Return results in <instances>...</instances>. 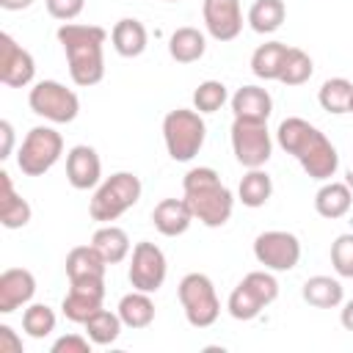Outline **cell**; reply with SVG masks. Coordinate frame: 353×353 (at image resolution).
Wrapping results in <instances>:
<instances>
[{"mask_svg": "<svg viewBox=\"0 0 353 353\" xmlns=\"http://www.w3.org/2000/svg\"><path fill=\"white\" fill-rule=\"evenodd\" d=\"M240 284H245L254 295H256V301L262 303V306H270L276 298H279V281H276V276L265 268V270H251L248 276H243V281Z\"/></svg>", "mask_w": 353, "mask_h": 353, "instance_id": "d590c367", "label": "cell"}, {"mask_svg": "<svg viewBox=\"0 0 353 353\" xmlns=\"http://www.w3.org/2000/svg\"><path fill=\"white\" fill-rule=\"evenodd\" d=\"M36 295V276L28 268H8L0 273V314L28 306Z\"/></svg>", "mask_w": 353, "mask_h": 353, "instance_id": "9a60e30c", "label": "cell"}, {"mask_svg": "<svg viewBox=\"0 0 353 353\" xmlns=\"http://www.w3.org/2000/svg\"><path fill=\"white\" fill-rule=\"evenodd\" d=\"M94 342L83 334H63L52 342V353H91Z\"/></svg>", "mask_w": 353, "mask_h": 353, "instance_id": "f35d334b", "label": "cell"}, {"mask_svg": "<svg viewBox=\"0 0 353 353\" xmlns=\"http://www.w3.org/2000/svg\"><path fill=\"white\" fill-rule=\"evenodd\" d=\"M83 328H85V336H88L97 347H108V345H113V342L119 339V334H121L124 323H121L119 312L97 309V312L83 323Z\"/></svg>", "mask_w": 353, "mask_h": 353, "instance_id": "83f0119b", "label": "cell"}, {"mask_svg": "<svg viewBox=\"0 0 353 353\" xmlns=\"http://www.w3.org/2000/svg\"><path fill=\"white\" fill-rule=\"evenodd\" d=\"M36 77L33 55L17 44L11 33H0V83L8 88H25Z\"/></svg>", "mask_w": 353, "mask_h": 353, "instance_id": "7c38bea8", "label": "cell"}, {"mask_svg": "<svg viewBox=\"0 0 353 353\" xmlns=\"http://www.w3.org/2000/svg\"><path fill=\"white\" fill-rule=\"evenodd\" d=\"M110 41H113V50H116L121 58H138V55L146 50V44H149V33H146L143 22L124 17V19H119V22L113 25Z\"/></svg>", "mask_w": 353, "mask_h": 353, "instance_id": "7402d4cb", "label": "cell"}, {"mask_svg": "<svg viewBox=\"0 0 353 353\" xmlns=\"http://www.w3.org/2000/svg\"><path fill=\"white\" fill-rule=\"evenodd\" d=\"M28 105L36 116L52 124H69L80 113V97L58 80H39L28 94Z\"/></svg>", "mask_w": 353, "mask_h": 353, "instance_id": "ba28073f", "label": "cell"}, {"mask_svg": "<svg viewBox=\"0 0 353 353\" xmlns=\"http://www.w3.org/2000/svg\"><path fill=\"white\" fill-rule=\"evenodd\" d=\"M254 256L268 270L284 273L301 262V240L284 229H268L254 240Z\"/></svg>", "mask_w": 353, "mask_h": 353, "instance_id": "30bf717a", "label": "cell"}, {"mask_svg": "<svg viewBox=\"0 0 353 353\" xmlns=\"http://www.w3.org/2000/svg\"><path fill=\"white\" fill-rule=\"evenodd\" d=\"M207 138V124L196 108H176L168 110L163 119V141L168 149V157L176 163L193 160Z\"/></svg>", "mask_w": 353, "mask_h": 353, "instance_id": "5b68a950", "label": "cell"}, {"mask_svg": "<svg viewBox=\"0 0 353 353\" xmlns=\"http://www.w3.org/2000/svg\"><path fill=\"white\" fill-rule=\"evenodd\" d=\"M345 182H347V185H350V190H353V168L347 171V179H345Z\"/></svg>", "mask_w": 353, "mask_h": 353, "instance_id": "ee69618b", "label": "cell"}, {"mask_svg": "<svg viewBox=\"0 0 353 353\" xmlns=\"http://www.w3.org/2000/svg\"><path fill=\"white\" fill-rule=\"evenodd\" d=\"M105 270H108V262L91 243L88 245H74L66 254L69 284H105Z\"/></svg>", "mask_w": 353, "mask_h": 353, "instance_id": "2e32d148", "label": "cell"}, {"mask_svg": "<svg viewBox=\"0 0 353 353\" xmlns=\"http://www.w3.org/2000/svg\"><path fill=\"white\" fill-rule=\"evenodd\" d=\"M11 149H14V124L3 119L0 121V160L11 157Z\"/></svg>", "mask_w": 353, "mask_h": 353, "instance_id": "60d3db41", "label": "cell"}, {"mask_svg": "<svg viewBox=\"0 0 353 353\" xmlns=\"http://www.w3.org/2000/svg\"><path fill=\"white\" fill-rule=\"evenodd\" d=\"M270 196H273V179H270V174L262 171V168H248V174L237 185V199L243 201V207H251V210L265 207Z\"/></svg>", "mask_w": 353, "mask_h": 353, "instance_id": "4316f807", "label": "cell"}, {"mask_svg": "<svg viewBox=\"0 0 353 353\" xmlns=\"http://www.w3.org/2000/svg\"><path fill=\"white\" fill-rule=\"evenodd\" d=\"M347 113H353V97H350V108H347Z\"/></svg>", "mask_w": 353, "mask_h": 353, "instance_id": "f6af8a7d", "label": "cell"}, {"mask_svg": "<svg viewBox=\"0 0 353 353\" xmlns=\"http://www.w3.org/2000/svg\"><path fill=\"white\" fill-rule=\"evenodd\" d=\"M284 55H287V44L284 41H265L251 55V72L259 80H279Z\"/></svg>", "mask_w": 353, "mask_h": 353, "instance_id": "f1b7e54d", "label": "cell"}, {"mask_svg": "<svg viewBox=\"0 0 353 353\" xmlns=\"http://www.w3.org/2000/svg\"><path fill=\"white\" fill-rule=\"evenodd\" d=\"M226 309H229V314H232L234 320H254V317H259V312H262L265 306L256 301V295H254L245 284H237V287L229 292Z\"/></svg>", "mask_w": 353, "mask_h": 353, "instance_id": "e575fe53", "label": "cell"}, {"mask_svg": "<svg viewBox=\"0 0 353 353\" xmlns=\"http://www.w3.org/2000/svg\"><path fill=\"white\" fill-rule=\"evenodd\" d=\"M55 36H58V41H61V47L66 52L72 83L80 85V88H91V85L102 83V77H105L108 30L99 28V25L63 22Z\"/></svg>", "mask_w": 353, "mask_h": 353, "instance_id": "7a4b0ae2", "label": "cell"}, {"mask_svg": "<svg viewBox=\"0 0 353 353\" xmlns=\"http://www.w3.org/2000/svg\"><path fill=\"white\" fill-rule=\"evenodd\" d=\"M30 215H33V210H30L28 199H22L14 190L11 174L0 171V223L6 229H22L30 223Z\"/></svg>", "mask_w": 353, "mask_h": 353, "instance_id": "ffe728a7", "label": "cell"}, {"mask_svg": "<svg viewBox=\"0 0 353 353\" xmlns=\"http://www.w3.org/2000/svg\"><path fill=\"white\" fill-rule=\"evenodd\" d=\"M61 154H63L61 132L39 124L22 138L19 152H17V165L25 176H41L61 160Z\"/></svg>", "mask_w": 353, "mask_h": 353, "instance_id": "52a82bcc", "label": "cell"}, {"mask_svg": "<svg viewBox=\"0 0 353 353\" xmlns=\"http://www.w3.org/2000/svg\"><path fill=\"white\" fill-rule=\"evenodd\" d=\"M165 3H179V0H165Z\"/></svg>", "mask_w": 353, "mask_h": 353, "instance_id": "bcb514c9", "label": "cell"}, {"mask_svg": "<svg viewBox=\"0 0 353 353\" xmlns=\"http://www.w3.org/2000/svg\"><path fill=\"white\" fill-rule=\"evenodd\" d=\"M207 52V39L199 28H176L168 39V55L176 61V63H196L201 55Z\"/></svg>", "mask_w": 353, "mask_h": 353, "instance_id": "d4e9b609", "label": "cell"}, {"mask_svg": "<svg viewBox=\"0 0 353 353\" xmlns=\"http://www.w3.org/2000/svg\"><path fill=\"white\" fill-rule=\"evenodd\" d=\"M105 284H69V292L61 301V312L72 323H85L97 309H102Z\"/></svg>", "mask_w": 353, "mask_h": 353, "instance_id": "e0dca14e", "label": "cell"}, {"mask_svg": "<svg viewBox=\"0 0 353 353\" xmlns=\"http://www.w3.org/2000/svg\"><path fill=\"white\" fill-rule=\"evenodd\" d=\"M91 245L105 256L108 265H119V262H124V259L130 256V248H132L127 232H124L121 226H113V223L99 226V229L94 232V237H91Z\"/></svg>", "mask_w": 353, "mask_h": 353, "instance_id": "484cf974", "label": "cell"}, {"mask_svg": "<svg viewBox=\"0 0 353 353\" xmlns=\"http://www.w3.org/2000/svg\"><path fill=\"white\" fill-rule=\"evenodd\" d=\"M66 179L74 190H91L102 179V160L94 146L77 143L66 152Z\"/></svg>", "mask_w": 353, "mask_h": 353, "instance_id": "5bb4252c", "label": "cell"}, {"mask_svg": "<svg viewBox=\"0 0 353 353\" xmlns=\"http://www.w3.org/2000/svg\"><path fill=\"white\" fill-rule=\"evenodd\" d=\"M22 350H25L22 336L8 323H0V353H22Z\"/></svg>", "mask_w": 353, "mask_h": 353, "instance_id": "ab89813d", "label": "cell"}, {"mask_svg": "<svg viewBox=\"0 0 353 353\" xmlns=\"http://www.w3.org/2000/svg\"><path fill=\"white\" fill-rule=\"evenodd\" d=\"M287 17V6L284 0H256L251 8H248V25L254 33H273L281 28Z\"/></svg>", "mask_w": 353, "mask_h": 353, "instance_id": "f546056e", "label": "cell"}, {"mask_svg": "<svg viewBox=\"0 0 353 353\" xmlns=\"http://www.w3.org/2000/svg\"><path fill=\"white\" fill-rule=\"evenodd\" d=\"M141 190H143V185H141L138 174L116 171L105 182L97 185V190L91 196V204H88V215L99 223H110L119 215H124L130 207L138 204Z\"/></svg>", "mask_w": 353, "mask_h": 353, "instance_id": "277c9868", "label": "cell"}, {"mask_svg": "<svg viewBox=\"0 0 353 353\" xmlns=\"http://www.w3.org/2000/svg\"><path fill=\"white\" fill-rule=\"evenodd\" d=\"M232 113L234 119H248V121H268L273 113V97L262 85H243L232 94Z\"/></svg>", "mask_w": 353, "mask_h": 353, "instance_id": "d6986e66", "label": "cell"}, {"mask_svg": "<svg viewBox=\"0 0 353 353\" xmlns=\"http://www.w3.org/2000/svg\"><path fill=\"white\" fill-rule=\"evenodd\" d=\"M182 190H185V199H188V204L193 210V218L199 223H204L210 229H218L232 218L234 196L221 182L215 168H210V165L190 168L182 179Z\"/></svg>", "mask_w": 353, "mask_h": 353, "instance_id": "3957f363", "label": "cell"}, {"mask_svg": "<svg viewBox=\"0 0 353 353\" xmlns=\"http://www.w3.org/2000/svg\"><path fill=\"white\" fill-rule=\"evenodd\" d=\"M119 317L124 323V328H149L154 323V301H152V292H141V290H132L127 295H121L119 301Z\"/></svg>", "mask_w": 353, "mask_h": 353, "instance_id": "603a6c76", "label": "cell"}, {"mask_svg": "<svg viewBox=\"0 0 353 353\" xmlns=\"http://www.w3.org/2000/svg\"><path fill=\"white\" fill-rule=\"evenodd\" d=\"M276 141L287 154H292L301 163L309 179L328 182L339 168L336 146L325 138V132H320L314 124H309L301 116L284 119L276 130Z\"/></svg>", "mask_w": 353, "mask_h": 353, "instance_id": "6da1fadb", "label": "cell"}, {"mask_svg": "<svg viewBox=\"0 0 353 353\" xmlns=\"http://www.w3.org/2000/svg\"><path fill=\"white\" fill-rule=\"evenodd\" d=\"M47 11L52 19H61V22H72L83 14L85 8V0H44Z\"/></svg>", "mask_w": 353, "mask_h": 353, "instance_id": "74e56055", "label": "cell"}, {"mask_svg": "<svg viewBox=\"0 0 353 353\" xmlns=\"http://www.w3.org/2000/svg\"><path fill=\"white\" fill-rule=\"evenodd\" d=\"M226 99H229V91L221 80H204L193 91V108L199 113H215V110L223 108Z\"/></svg>", "mask_w": 353, "mask_h": 353, "instance_id": "836d02e7", "label": "cell"}, {"mask_svg": "<svg viewBox=\"0 0 353 353\" xmlns=\"http://www.w3.org/2000/svg\"><path fill=\"white\" fill-rule=\"evenodd\" d=\"M232 152L243 168H262L273 154V138L268 132V121H232Z\"/></svg>", "mask_w": 353, "mask_h": 353, "instance_id": "9c48e42d", "label": "cell"}, {"mask_svg": "<svg viewBox=\"0 0 353 353\" xmlns=\"http://www.w3.org/2000/svg\"><path fill=\"white\" fill-rule=\"evenodd\" d=\"M204 28L215 41H232L243 30L240 0H204L201 3Z\"/></svg>", "mask_w": 353, "mask_h": 353, "instance_id": "4fadbf2b", "label": "cell"}, {"mask_svg": "<svg viewBox=\"0 0 353 353\" xmlns=\"http://www.w3.org/2000/svg\"><path fill=\"white\" fill-rule=\"evenodd\" d=\"M22 331L30 339H44L55 331V312L47 303H28L22 312Z\"/></svg>", "mask_w": 353, "mask_h": 353, "instance_id": "d6a6232c", "label": "cell"}, {"mask_svg": "<svg viewBox=\"0 0 353 353\" xmlns=\"http://www.w3.org/2000/svg\"><path fill=\"white\" fill-rule=\"evenodd\" d=\"M301 295L314 309H336L345 301V290H342L339 279H331V276H312V279H306Z\"/></svg>", "mask_w": 353, "mask_h": 353, "instance_id": "cb8c5ba5", "label": "cell"}, {"mask_svg": "<svg viewBox=\"0 0 353 353\" xmlns=\"http://www.w3.org/2000/svg\"><path fill=\"white\" fill-rule=\"evenodd\" d=\"M33 0H0V8L3 11H22V8H30Z\"/></svg>", "mask_w": 353, "mask_h": 353, "instance_id": "7bdbcfd3", "label": "cell"}, {"mask_svg": "<svg viewBox=\"0 0 353 353\" xmlns=\"http://www.w3.org/2000/svg\"><path fill=\"white\" fill-rule=\"evenodd\" d=\"M165 276H168L165 254L149 240L135 243L132 245V256H130V268H127V279H130L132 290L157 292L163 287Z\"/></svg>", "mask_w": 353, "mask_h": 353, "instance_id": "8fae6325", "label": "cell"}, {"mask_svg": "<svg viewBox=\"0 0 353 353\" xmlns=\"http://www.w3.org/2000/svg\"><path fill=\"white\" fill-rule=\"evenodd\" d=\"M312 74H314V63H312V58H309L301 47H287V55H284V63H281L279 83H284V85H303Z\"/></svg>", "mask_w": 353, "mask_h": 353, "instance_id": "1f68e13d", "label": "cell"}, {"mask_svg": "<svg viewBox=\"0 0 353 353\" xmlns=\"http://www.w3.org/2000/svg\"><path fill=\"white\" fill-rule=\"evenodd\" d=\"M353 207V190L347 182H323V188L314 193V210L317 215L328 218V221H336V218H345Z\"/></svg>", "mask_w": 353, "mask_h": 353, "instance_id": "44dd1931", "label": "cell"}, {"mask_svg": "<svg viewBox=\"0 0 353 353\" xmlns=\"http://www.w3.org/2000/svg\"><path fill=\"white\" fill-rule=\"evenodd\" d=\"M339 323L345 331H353V298L342 303V312H339Z\"/></svg>", "mask_w": 353, "mask_h": 353, "instance_id": "b9f144b4", "label": "cell"}, {"mask_svg": "<svg viewBox=\"0 0 353 353\" xmlns=\"http://www.w3.org/2000/svg\"><path fill=\"white\" fill-rule=\"evenodd\" d=\"M193 210L188 199H163L152 210V223L163 237H179L190 229L193 223Z\"/></svg>", "mask_w": 353, "mask_h": 353, "instance_id": "ac0fdd59", "label": "cell"}, {"mask_svg": "<svg viewBox=\"0 0 353 353\" xmlns=\"http://www.w3.org/2000/svg\"><path fill=\"white\" fill-rule=\"evenodd\" d=\"M350 97H353V83L347 77H331L320 85V94H317V102L323 110L339 116V113H347L350 108Z\"/></svg>", "mask_w": 353, "mask_h": 353, "instance_id": "4dcf8cb0", "label": "cell"}, {"mask_svg": "<svg viewBox=\"0 0 353 353\" xmlns=\"http://www.w3.org/2000/svg\"><path fill=\"white\" fill-rule=\"evenodd\" d=\"M331 265L336 270V276L342 279H353V234H339L331 243Z\"/></svg>", "mask_w": 353, "mask_h": 353, "instance_id": "8d00e7d4", "label": "cell"}, {"mask_svg": "<svg viewBox=\"0 0 353 353\" xmlns=\"http://www.w3.org/2000/svg\"><path fill=\"white\" fill-rule=\"evenodd\" d=\"M179 303L185 309V320L193 328H210L221 314V301L215 292V284L204 273H188L182 276L176 287Z\"/></svg>", "mask_w": 353, "mask_h": 353, "instance_id": "8992f818", "label": "cell"}]
</instances>
